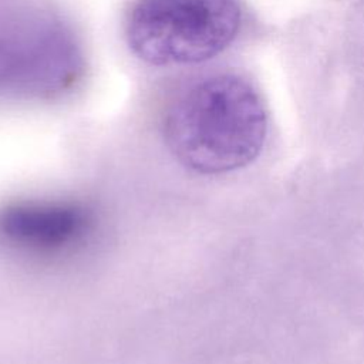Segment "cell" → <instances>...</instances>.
Here are the masks:
<instances>
[{"instance_id":"1","label":"cell","mask_w":364,"mask_h":364,"mask_svg":"<svg viewBox=\"0 0 364 364\" xmlns=\"http://www.w3.org/2000/svg\"><path fill=\"white\" fill-rule=\"evenodd\" d=\"M162 134L168 149L185 168L219 175L259 156L267 134V114L246 80L216 74L189 85L169 102Z\"/></svg>"},{"instance_id":"2","label":"cell","mask_w":364,"mask_h":364,"mask_svg":"<svg viewBox=\"0 0 364 364\" xmlns=\"http://www.w3.org/2000/svg\"><path fill=\"white\" fill-rule=\"evenodd\" d=\"M81 68L75 38L57 16L24 0H0V94L58 95Z\"/></svg>"},{"instance_id":"3","label":"cell","mask_w":364,"mask_h":364,"mask_svg":"<svg viewBox=\"0 0 364 364\" xmlns=\"http://www.w3.org/2000/svg\"><path fill=\"white\" fill-rule=\"evenodd\" d=\"M237 0H135L125 23L132 53L152 65L213 58L236 38Z\"/></svg>"},{"instance_id":"4","label":"cell","mask_w":364,"mask_h":364,"mask_svg":"<svg viewBox=\"0 0 364 364\" xmlns=\"http://www.w3.org/2000/svg\"><path fill=\"white\" fill-rule=\"evenodd\" d=\"M88 228V216L75 205L20 203L0 213V233L13 245L53 252L77 242Z\"/></svg>"}]
</instances>
